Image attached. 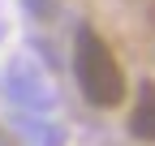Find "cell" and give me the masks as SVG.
Returning a JSON list of instances; mask_svg holds the SVG:
<instances>
[{"label":"cell","mask_w":155,"mask_h":146,"mask_svg":"<svg viewBox=\"0 0 155 146\" xmlns=\"http://www.w3.org/2000/svg\"><path fill=\"white\" fill-rule=\"evenodd\" d=\"M129 133L138 142H155V82L138 86V99H134V112H129Z\"/></svg>","instance_id":"cell-2"},{"label":"cell","mask_w":155,"mask_h":146,"mask_svg":"<svg viewBox=\"0 0 155 146\" xmlns=\"http://www.w3.org/2000/svg\"><path fill=\"white\" fill-rule=\"evenodd\" d=\"M73 78L78 90L91 107H121L129 95V82H125V69L116 60V52L108 47V39L95 26H78L73 34Z\"/></svg>","instance_id":"cell-1"}]
</instances>
